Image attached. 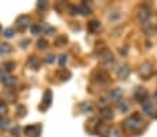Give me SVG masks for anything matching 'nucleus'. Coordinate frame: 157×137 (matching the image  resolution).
<instances>
[{"label":"nucleus","instance_id":"obj_17","mask_svg":"<svg viewBox=\"0 0 157 137\" xmlns=\"http://www.w3.org/2000/svg\"><path fill=\"white\" fill-rule=\"evenodd\" d=\"M1 82H3V85L6 86V87H10V86H13L14 83H16V78L4 76V78H1Z\"/></svg>","mask_w":157,"mask_h":137},{"label":"nucleus","instance_id":"obj_29","mask_svg":"<svg viewBox=\"0 0 157 137\" xmlns=\"http://www.w3.org/2000/svg\"><path fill=\"white\" fill-rule=\"evenodd\" d=\"M46 46H47V42L44 40V39H39L38 40V47L39 48H46Z\"/></svg>","mask_w":157,"mask_h":137},{"label":"nucleus","instance_id":"obj_6","mask_svg":"<svg viewBox=\"0 0 157 137\" xmlns=\"http://www.w3.org/2000/svg\"><path fill=\"white\" fill-rule=\"evenodd\" d=\"M131 73V68H129L127 64L121 65L117 68V75L121 78V79H125V78H128V75Z\"/></svg>","mask_w":157,"mask_h":137},{"label":"nucleus","instance_id":"obj_9","mask_svg":"<svg viewBox=\"0 0 157 137\" xmlns=\"http://www.w3.org/2000/svg\"><path fill=\"white\" fill-rule=\"evenodd\" d=\"M135 97H136V100L139 101V103H146L147 101V92H146L145 89H138L136 92H135Z\"/></svg>","mask_w":157,"mask_h":137},{"label":"nucleus","instance_id":"obj_14","mask_svg":"<svg viewBox=\"0 0 157 137\" xmlns=\"http://www.w3.org/2000/svg\"><path fill=\"white\" fill-rule=\"evenodd\" d=\"M101 137H121V133H120V130H118V127H110L107 130V133L103 134Z\"/></svg>","mask_w":157,"mask_h":137},{"label":"nucleus","instance_id":"obj_7","mask_svg":"<svg viewBox=\"0 0 157 137\" xmlns=\"http://www.w3.org/2000/svg\"><path fill=\"white\" fill-rule=\"evenodd\" d=\"M17 24L20 26V31H24L29 24H31V18L28 15H21L18 20H17Z\"/></svg>","mask_w":157,"mask_h":137},{"label":"nucleus","instance_id":"obj_30","mask_svg":"<svg viewBox=\"0 0 157 137\" xmlns=\"http://www.w3.org/2000/svg\"><path fill=\"white\" fill-rule=\"evenodd\" d=\"M44 60H46V62H49V64H53V62L56 61V57L53 56V54H49V56H46Z\"/></svg>","mask_w":157,"mask_h":137},{"label":"nucleus","instance_id":"obj_4","mask_svg":"<svg viewBox=\"0 0 157 137\" xmlns=\"http://www.w3.org/2000/svg\"><path fill=\"white\" fill-rule=\"evenodd\" d=\"M25 134L28 137H39L40 125H29L25 127Z\"/></svg>","mask_w":157,"mask_h":137},{"label":"nucleus","instance_id":"obj_16","mask_svg":"<svg viewBox=\"0 0 157 137\" xmlns=\"http://www.w3.org/2000/svg\"><path fill=\"white\" fill-rule=\"evenodd\" d=\"M77 10H78L79 14H82V15H89V14H90V8H89L85 3H82L81 6H78Z\"/></svg>","mask_w":157,"mask_h":137},{"label":"nucleus","instance_id":"obj_33","mask_svg":"<svg viewBox=\"0 0 157 137\" xmlns=\"http://www.w3.org/2000/svg\"><path fill=\"white\" fill-rule=\"evenodd\" d=\"M46 7H47V3H46V1H39V3H38V8H39V10H44Z\"/></svg>","mask_w":157,"mask_h":137},{"label":"nucleus","instance_id":"obj_21","mask_svg":"<svg viewBox=\"0 0 157 137\" xmlns=\"http://www.w3.org/2000/svg\"><path fill=\"white\" fill-rule=\"evenodd\" d=\"M54 43H56V46H59V47H63V46H65V43H67V37L65 36L57 37L56 40H54Z\"/></svg>","mask_w":157,"mask_h":137},{"label":"nucleus","instance_id":"obj_13","mask_svg":"<svg viewBox=\"0 0 157 137\" xmlns=\"http://www.w3.org/2000/svg\"><path fill=\"white\" fill-rule=\"evenodd\" d=\"M93 111V104L90 101H85L81 104V112L82 114H89Z\"/></svg>","mask_w":157,"mask_h":137},{"label":"nucleus","instance_id":"obj_18","mask_svg":"<svg viewBox=\"0 0 157 137\" xmlns=\"http://www.w3.org/2000/svg\"><path fill=\"white\" fill-rule=\"evenodd\" d=\"M107 79H109V75H107V72H104V71H100V72L97 73V82H99V83H106V82H107Z\"/></svg>","mask_w":157,"mask_h":137},{"label":"nucleus","instance_id":"obj_25","mask_svg":"<svg viewBox=\"0 0 157 137\" xmlns=\"http://www.w3.org/2000/svg\"><path fill=\"white\" fill-rule=\"evenodd\" d=\"M17 115H18V118H24L25 115H27V108H25L24 105L18 107V112H17Z\"/></svg>","mask_w":157,"mask_h":137},{"label":"nucleus","instance_id":"obj_3","mask_svg":"<svg viewBox=\"0 0 157 137\" xmlns=\"http://www.w3.org/2000/svg\"><path fill=\"white\" fill-rule=\"evenodd\" d=\"M152 73H153V67H152V64L143 62V64L141 65V68H139V75H141L142 78H149Z\"/></svg>","mask_w":157,"mask_h":137},{"label":"nucleus","instance_id":"obj_22","mask_svg":"<svg viewBox=\"0 0 157 137\" xmlns=\"http://www.w3.org/2000/svg\"><path fill=\"white\" fill-rule=\"evenodd\" d=\"M42 32L46 33V35H52V33H54V28L46 24V25H43V28H42Z\"/></svg>","mask_w":157,"mask_h":137},{"label":"nucleus","instance_id":"obj_2","mask_svg":"<svg viewBox=\"0 0 157 137\" xmlns=\"http://www.w3.org/2000/svg\"><path fill=\"white\" fill-rule=\"evenodd\" d=\"M99 58H100V60L103 61L106 65H113L114 64L113 54H111V51H110V50H107V48H103V50H101L100 54H99Z\"/></svg>","mask_w":157,"mask_h":137},{"label":"nucleus","instance_id":"obj_36","mask_svg":"<svg viewBox=\"0 0 157 137\" xmlns=\"http://www.w3.org/2000/svg\"><path fill=\"white\" fill-rule=\"evenodd\" d=\"M154 101H156V103H157V92L154 93Z\"/></svg>","mask_w":157,"mask_h":137},{"label":"nucleus","instance_id":"obj_32","mask_svg":"<svg viewBox=\"0 0 157 137\" xmlns=\"http://www.w3.org/2000/svg\"><path fill=\"white\" fill-rule=\"evenodd\" d=\"M14 67H16V64H14V62H6V69H7V71H13V69H14Z\"/></svg>","mask_w":157,"mask_h":137},{"label":"nucleus","instance_id":"obj_15","mask_svg":"<svg viewBox=\"0 0 157 137\" xmlns=\"http://www.w3.org/2000/svg\"><path fill=\"white\" fill-rule=\"evenodd\" d=\"M99 28H100V22H99V21H90V22L88 24V31L89 32H92V33L99 31Z\"/></svg>","mask_w":157,"mask_h":137},{"label":"nucleus","instance_id":"obj_27","mask_svg":"<svg viewBox=\"0 0 157 137\" xmlns=\"http://www.w3.org/2000/svg\"><path fill=\"white\" fill-rule=\"evenodd\" d=\"M6 114H7V105L4 103H0V116L3 118Z\"/></svg>","mask_w":157,"mask_h":137},{"label":"nucleus","instance_id":"obj_28","mask_svg":"<svg viewBox=\"0 0 157 137\" xmlns=\"http://www.w3.org/2000/svg\"><path fill=\"white\" fill-rule=\"evenodd\" d=\"M14 33L16 32H14V29L13 28H7L6 31H4V37H7V39L8 37H13L14 36Z\"/></svg>","mask_w":157,"mask_h":137},{"label":"nucleus","instance_id":"obj_31","mask_svg":"<svg viewBox=\"0 0 157 137\" xmlns=\"http://www.w3.org/2000/svg\"><path fill=\"white\" fill-rule=\"evenodd\" d=\"M65 62H67V56L63 54V56H60V58H59V64L63 67V65H65Z\"/></svg>","mask_w":157,"mask_h":137},{"label":"nucleus","instance_id":"obj_11","mask_svg":"<svg viewBox=\"0 0 157 137\" xmlns=\"http://www.w3.org/2000/svg\"><path fill=\"white\" fill-rule=\"evenodd\" d=\"M142 111H143V114H145V115H147V116H153L154 108H153V105L150 104L149 101H146V103H143V104H142Z\"/></svg>","mask_w":157,"mask_h":137},{"label":"nucleus","instance_id":"obj_35","mask_svg":"<svg viewBox=\"0 0 157 137\" xmlns=\"http://www.w3.org/2000/svg\"><path fill=\"white\" fill-rule=\"evenodd\" d=\"M28 45H29V40H27V39H25V40H22V42H21V43H20V46H22V47H28Z\"/></svg>","mask_w":157,"mask_h":137},{"label":"nucleus","instance_id":"obj_38","mask_svg":"<svg viewBox=\"0 0 157 137\" xmlns=\"http://www.w3.org/2000/svg\"><path fill=\"white\" fill-rule=\"evenodd\" d=\"M0 31H1V26H0Z\"/></svg>","mask_w":157,"mask_h":137},{"label":"nucleus","instance_id":"obj_10","mask_svg":"<svg viewBox=\"0 0 157 137\" xmlns=\"http://www.w3.org/2000/svg\"><path fill=\"white\" fill-rule=\"evenodd\" d=\"M121 97H122V90L121 89H114L109 93V98L111 101H116V103L121 101Z\"/></svg>","mask_w":157,"mask_h":137},{"label":"nucleus","instance_id":"obj_23","mask_svg":"<svg viewBox=\"0 0 157 137\" xmlns=\"http://www.w3.org/2000/svg\"><path fill=\"white\" fill-rule=\"evenodd\" d=\"M10 51H11V47L8 45H6V43L0 45V54H8Z\"/></svg>","mask_w":157,"mask_h":137},{"label":"nucleus","instance_id":"obj_8","mask_svg":"<svg viewBox=\"0 0 157 137\" xmlns=\"http://www.w3.org/2000/svg\"><path fill=\"white\" fill-rule=\"evenodd\" d=\"M52 104V92L47 90V92L44 93V97H43V103L40 104V109H47Z\"/></svg>","mask_w":157,"mask_h":137},{"label":"nucleus","instance_id":"obj_5","mask_svg":"<svg viewBox=\"0 0 157 137\" xmlns=\"http://www.w3.org/2000/svg\"><path fill=\"white\" fill-rule=\"evenodd\" d=\"M138 18H139V21H141L142 24H146L150 20V11L147 8H141L139 12H138Z\"/></svg>","mask_w":157,"mask_h":137},{"label":"nucleus","instance_id":"obj_12","mask_svg":"<svg viewBox=\"0 0 157 137\" xmlns=\"http://www.w3.org/2000/svg\"><path fill=\"white\" fill-rule=\"evenodd\" d=\"M100 116L103 118V119H106V121H110V119H113L114 116V112L111 108H103L100 112Z\"/></svg>","mask_w":157,"mask_h":137},{"label":"nucleus","instance_id":"obj_19","mask_svg":"<svg viewBox=\"0 0 157 137\" xmlns=\"http://www.w3.org/2000/svg\"><path fill=\"white\" fill-rule=\"evenodd\" d=\"M10 127V119H7V118H1L0 119V129L1 130H6Z\"/></svg>","mask_w":157,"mask_h":137},{"label":"nucleus","instance_id":"obj_1","mask_svg":"<svg viewBox=\"0 0 157 137\" xmlns=\"http://www.w3.org/2000/svg\"><path fill=\"white\" fill-rule=\"evenodd\" d=\"M143 125H145V122L138 114H135V115L129 116L128 119L124 121V127L128 132H132V133H139L143 129Z\"/></svg>","mask_w":157,"mask_h":137},{"label":"nucleus","instance_id":"obj_34","mask_svg":"<svg viewBox=\"0 0 157 137\" xmlns=\"http://www.w3.org/2000/svg\"><path fill=\"white\" fill-rule=\"evenodd\" d=\"M20 132H21V130H20V127H18V126H17V127H14V129H13L11 130V133L13 134H14V136H20Z\"/></svg>","mask_w":157,"mask_h":137},{"label":"nucleus","instance_id":"obj_26","mask_svg":"<svg viewBox=\"0 0 157 137\" xmlns=\"http://www.w3.org/2000/svg\"><path fill=\"white\" fill-rule=\"evenodd\" d=\"M40 32H42V28H40V26H38V25H32V26H31V33H32V35H39Z\"/></svg>","mask_w":157,"mask_h":137},{"label":"nucleus","instance_id":"obj_37","mask_svg":"<svg viewBox=\"0 0 157 137\" xmlns=\"http://www.w3.org/2000/svg\"><path fill=\"white\" fill-rule=\"evenodd\" d=\"M1 75H3V71H1V68H0V78H1Z\"/></svg>","mask_w":157,"mask_h":137},{"label":"nucleus","instance_id":"obj_24","mask_svg":"<svg viewBox=\"0 0 157 137\" xmlns=\"http://www.w3.org/2000/svg\"><path fill=\"white\" fill-rule=\"evenodd\" d=\"M29 64L32 65L35 69L39 68V60H38L36 57H31V58H29Z\"/></svg>","mask_w":157,"mask_h":137},{"label":"nucleus","instance_id":"obj_20","mask_svg":"<svg viewBox=\"0 0 157 137\" xmlns=\"http://www.w3.org/2000/svg\"><path fill=\"white\" fill-rule=\"evenodd\" d=\"M118 109H120L121 112H127L129 109L128 101H121V103H118Z\"/></svg>","mask_w":157,"mask_h":137}]
</instances>
